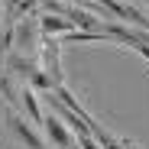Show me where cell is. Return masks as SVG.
<instances>
[{"label": "cell", "instance_id": "cell-1", "mask_svg": "<svg viewBox=\"0 0 149 149\" xmlns=\"http://www.w3.org/2000/svg\"><path fill=\"white\" fill-rule=\"evenodd\" d=\"M39 16L36 13H26V16H19L16 19V29H13V36H16V45H19V55H33L36 52V45H39Z\"/></svg>", "mask_w": 149, "mask_h": 149}, {"label": "cell", "instance_id": "cell-2", "mask_svg": "<svg viewBox=\"0 0 149 149\" xmlns=\"http://www.w3.org/2000/svg\"><path fill=\"white\" fill-rule=\"evenodd\" d=\"M42 71L49 74V81H52V91L65 84V74H62V42L58 39H42Z\"/></svg>", "mask_w": 149, "mask_h": 149}, {"label": "cell", "instance_id": "cell-3", "mask_svg": "<svg viewBox=\"0 0 149 149\" xmlns=\"http://www.w3.org/2000/svg\"><path fill=\"white\" fill-rule=\"evenodd\" d=\"M7 127L13 130V136H16V139H23V146H29V149H45V146H42V136L29 127V123H23V117H19L16 110H10V113H7Z\"/></svg>", "mask_w": 149, "mask_h": 149}, {"label": "cell", "instance_id": "cell-4", "mask_svg": "<svg viewBox=\"0 0 149 149\" xmlns=\"http://www.w3.org/2000/svg\"><path fill=\"white\" fill-rule=\"evenodd\" d=\"M42 127H45V133H49V139H52L58 149H71V133H68V127H65V123L52 113V110H49L45 113V120H42Z\"/></svg>", "mask_w": 149, "mask_h": 149}, {"label": "cell", "instance_id": "cell-5", "mask_svg": "<svg viewBox=\"0 0 149 149\" xmlns=\"http://www.w3.org/2000/svg\"><path fill=\"white\" fill-rule=\"evenodd\" d=\"M39 29L45 33V39H55V36H68V33H74L71 23H68L65 16H55V13L39 16Z\"/></svg>", "mask_w": 149, "mask_h": 149}, {"label": "cell", "instance_id": "cell-6", "mask_svg": "<svg viewBox=\"0 0 149 149\" xmlns=\"http://www.w3.org/2000/svg\"><path fill=\"white\" fill-rule=\"evenodd\" d=\"M7 68H10L13 78H19V81L26 78V81H29V74H33L39 65H36L33 58H26V55H19V52H16V55H7Z\"/></svg>", "mask_w": 149, "mask_h": 149}, {"label": "cell", "instance_id": "cell-7", "mask_svg": "<svg viewBox=\"0 0 149 149\" xmlns=\"http://www.w3.org/2000/svg\"><path fill=\"white\" fill-rule=\"evenodd\" d=\"M23 110H26V117H29L33 123H42V120H45V113H42V107H39V101H36V91H33V88H23Z\"/></svg>", "mask_w": 149, "mask_h": 149}, {"label": "cell", "instance_id": "cell-8", "mask_svg": "<svg viewBox=\"0 0 149 149\" xmlns=\"http://www.w3.org/2000/svg\"><path fill=\"white\" fill-rule=\"evenodd\" d=\"M39 0H7V16H26Z\"/></svg>", "mask_w": 149, "mask_h": 149}, {"label": "cell", "instance_id": "cell-9", "mask_svg": "<svg viewBox=\"0 0 149 149\" xmlns=\"http://www.w3.org/2000/svg\"><path fill=\"white\" fill-rule=\"evenodd\" d=\"M78 146H81V149H101V146H97V139H94L91 133H81V136H78Z\"/></svg>", "mask_w": 149, "mask_h": 149}, {"label": "cell", "instance_id": "cell-10", "mask_svg": "<svg viewBox=\"0 0 149 149\" xmlns=\"http://www.w3.org/2000/svg\"><path fill=\"white\" fill-rule=\"evenodd\" d=\"M120 143H123V149H139V146H136V143H130V139H120Z\"/></svg>", "mask_w": 149, "mask_h": 149}, {"label": "cell", "instance_id": "cell-11", "mask_svg": "<svg viewBox=\"0 0 149 149\" xmlns=\"http://www.w3.org/2000/svg\"><path fill=\"white\" fill-rule=\"evenodd\" d=\"M62 3H74V7H81V3H88V0H62Z\"/></svg>", "mask_w": 149, "mask_h": 149}, {"label": "cell", "instance_id": "cell-12", "mask_svg": "<svg viewBox=\"0 0 149 149\" xmlns=\"http://www.w3.org/2000/svg\"><path fill=\"white\" fill-rule=\"evenodd\" d=\"M146 3H149V0H146Z\"/></svg>", "mask_w": 149, "mask_h": 149}]
</instances>
